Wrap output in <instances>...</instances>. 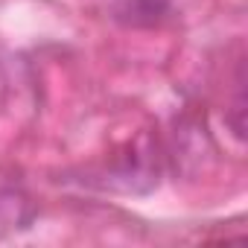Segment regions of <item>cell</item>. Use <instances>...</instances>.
<instances>
[{
    "instance_id": "6da1fadb",
    "label": "cell",
    "mask_w": 248,
    "mask_h": 248,
    "mask_svg": "<svg viewBox=\"0 0 248 248\" xmlns=\"http://www.w3.org/2000/svg\"><path fill=\"white\" fill-rule=\"evenodd\" d=\"M117 18L132 27H152L170 12V0H120Z\"/></svg>"
}]
</instances>
